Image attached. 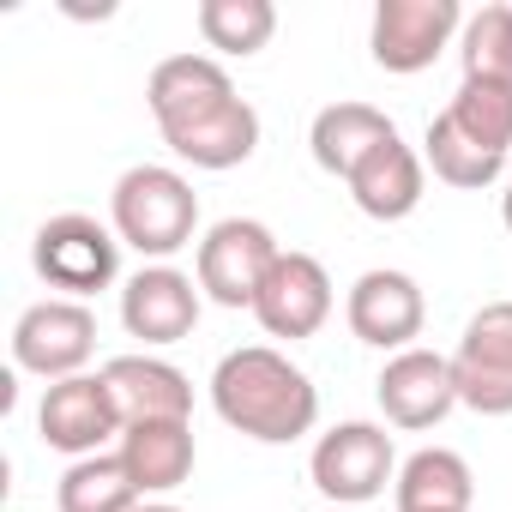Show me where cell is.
<instances>
[{
    "label": "cell",
    "instance_id": "cell-1",
    "mask_svg": "<svg viewBox=\"0 0 512 512\" xmlns=\"http://www.w3.org/2000/svg\"><path fill=\"white\" fill-rule=\"evenodd\" d=\"M211 410L260 446H290L314 434L320 392L314 380L272 344H241L211 368Z\"/></svg>",
    "mask_w": 512,
    "mask_h": 512
},
{
    "label": "cell",
    "instance_id": "cell-2",
    "mask_svg": "<svg viewBox=\"0 0 512 512\" xmlns=\"http://www.w3.org/2000/svg\"><path fill=\"white\" fill-rule=\"evenodd\" d=\"M109 229L121 235V247L145 253L151 266H169L181 247H193L199 229V193L181 169L163 163H133L115 193H109Z\"/></svg>",
    "mask_w": 512,
    "mask_h": 512
},
{
    "label": "cell",
    "instance_id": "cell-3",
    "mask_svg": "<svg viewBox=\"0 0 512 512\" xmlns=\"http://www.w3.org/2000/svg\"><path fill=\"white\" fill-rule=\"evenodd\" d=\"M278 235L260 223V217H223L199 235V253H193V278L205 290V302L217 308H253L278 266Z\"/></svg>",
    "mask_w": 512,
    "mask_h": 512
},
{
    "label": "cell",
    "instance_id": "cell-4",
    "mask_svg": "<svg viewBox=\"0 0 512 512\" xmlns=\"http://www.w3.org/2000/svg\"><path fill=\"white\" fill-rule=\"evenodd\" d=\"M31 266H37L43 284H55L73 302H85V296H97V290L115 284V272H121V235L109 223L85 217V211H61V217H49L37 229Z\"/></svg>",
    "mask_w": 512,
    "mask_h": 512
},
{
    "label": "cell",
    "instance_id": "cell-5",
    "mask_svg": "<svg viewBox=\"0 0 512 512\" xmlns=\"http://www.w3.org/2000/svg\"><path fill=\"white\" fill-rule=\"evenodd\" d=\"M308 476L314 488L326 494V506H368L386 494V482H398V452H392V434L380 422H338L332 434L314 440V458H308Z\"/></svg>",
    "mask_w": 512,
    "mask_h": 512
},
{
    "label": "cell",
    "instance_id": "cell-6",
    "mask_svg": "<svg viewBox=\"0 0 512 512\" xmlns=\"http://www.w3.org/2000/svg\"><path fill=\"white\" fill-rule=\"evenodd\" d=\"M91 356H97V314L73 296H49V302L25 308L13 326V368L37 374L49 386L85 374Z\"/></svg>",
    "mask_w": 512,
    "mask_h": 512
},
{
    "label": "cell",
    "instance_id": "cell-7",
    "mask_svg": "<svg viewBox=\"0 0 512 512\" xmlns=\"http://www.w3.org/2000/svg\"><path fill=\"white\" fill-rule=\"evenodd\" d=\"M458 31H464L458 0H380L368 25V55L386 73H422L452 49Z\"/></svg>",
    "mask_w": 512,
    "mask_h": 512
},
{
    "label": "cell",
    "instance_id": "cell-8",
    "mask_svg": "<svg viewBox=\"0 0 512 512\" xmlns=\"http://www.w3.org/2000/svg\"><path fill=\"white\" fill-rule=\"evenodd\" d=\"M458 404L476 416H512V302H488L464 320L452 350Z\"/></svg>",
    "mask_w": 512,
    "mask_h": 512
},
{
    "label": "cell",
    "instance_id": "cell-9",
    "mask_svg": "<svg viewBox=\"0 0 512 512\" xmlns=\"http://www.w3.org/2000/svg\"><path fill=\"white\" fill-rule=\"evenodd\" d=\"M37 434L55 452H67V458H97L109 440L127 434V422H121V404H115V392H109L103 374H73V380H55L43 392Z\"/></svg>",
    "mask_w": 512,
    "mask_h": 512
},
{
    "label": "cell",
    "instance_id": "cell-10",
    "mask_svg": "<svg viewBox=\"0 0 512 512\" xmlns=\"http://www.w3.org/2000/svg\"><path fill=\"white\" fill-rule=\"evenodd\" d=\"M344 320L350 332L368 344V350H416L422 326H428V302H422V284L410 272H392V266H374L350 284V302H344Z\"/></svg>",
    "mask_w": 512,
    "mask_h": 512
},
{
    "label": "cell",
    "instance_id": "cell-11",
    "mask_svg": "<svg viewBox=\"0 0 512 512\" xmlns=\"http://www.w3.org/2000/svg\"><path fill=\"white\" fill-rule=\"evenodd\" d=\"M374 398H380V410H386V422H392V428H410V434L440 428V422L458 410L452 356L422 350V344H416V350L386 356V368H380V380H374Z\"/></svg>",
    "mask_w": 512,
    "mask_h": 512
},
{
    "label": "cell",
    "instance_id": "cell-12",
    "mask_svg": "<svg viewBox=\"0 0 512 512\" xmlns=\"http://www.w3.org/2000/svg\"><path fill=\"white\" fill-rule=\"evenodd\" d=\"M199 302H205L199 278H187V272H175V266H145V272H133L127 290H121V326H127V338H139L145 350H163V344L193 338Z\"/></svg>",
    "mask_w": 512,
    "mask_h": 512
},
{
    "label": "cell",
    "instance_id": "cell-13",
    "mask_svg": "<svg viewBox=\"0 0 512 512\" xmlns=\"http://www.w3.org/2000/svg\"><path fill=\"white\" fill-rule=\"evenodd\" d=\"M253 320L266 326V338H314L326 320H332V278L326 266L314 260V253H296L284 247L278 266L260 290V302H253Z\"/></svg>",
    "mask_w": 512,
    "mask_h": 512
},
{
    "label": "cell",
    "instance_id": "cell-14",
    "mask_svg": "<svg viewBox=\"0 0 512 512\" xmlns=\"http://www.w3.org/2000/svg\"><path fill=\"white\" fill-rule=\"evenodd\" d=\"M145 103L157 115V133H175L223 103H235V79L223 73V61L211 55H169L151 67V85H145Z\"/></svg>",
    "mask_w": 512,
    "mask_h": 512
},
{
    "label": "cell",
    "instance_id": "cell-15",
    "mask_svg": "<svg viewBox=\"0 0 512 512\" xmlns=\"http://www.w3.org/2000/svg\"><path fill=\"white\" fill-rule=\"evenodd\" d=\"M115 404H121V422L139 428V422H193V386L175 362L139 350V356H115L103 368Z\"/></svg>",
    "mask_w": 512,
    "mask_h": 512
},
{
    "label": "cell",
    "instance_id": "cell-16",
    "mask_svg": "<svg viewBox=\"0 0 512 512\" xmlns=\"http://www.w3.org/2000/svg\"><path fill=\"white\" fill-rule=\"evenodd\" d=\"M392 139H398V127H392V115L374 109V103H332V109H320L314 127H308L314 163H320L326 175H338V181H350V175H356L380 145H392Z\"/></svg>",
    "mask_w": 512,
    "mask_h": 512
},
{
    "label": "cell",
    "instance_id": "cell-17",
    "mask_svg": "<svg viewBox=\"0 0 512 512\" xmlns=\"http://www.w3.org/2000/svg\"><path fill=\"white\" fill-rule=\"evenodd\" d=\"M115 452H121L127 476H133V488H139L145 500L175 494V488L193 476V458H199L193 422H139V428H127V434L115 440Z\"/></svg>",
    "mask_w": 512,
    "mask_h": 512
},
{
    "label": "cell",
    "instance_id": "cell-18",
    "mask_svg": "<svg viewBox=\"0 0 512 512\" xmlns=\"http://www.w3.org/2000/svg\"><path fill=\"white\" fill-rule=\"evenodd\" d=\"M163 145L181 163H193V169H235V163H247L253 151H260V109H253L247 97H235V103L175 127V133H163Z\"/></svg>",
    "mask_w": 512,
    "mask_h": 512
},
{
    "label": "cell",
    "instance_id": "cell-19",
    "mask_svg": "<svg viewBox=\"0 0 512 512\" xmlns=\"http://www.w3.org/2000/svg\"><path fill=\"white\" fill-rule=\"evenodd\" d=\"M422 157L404 145V139H392V145H380L344 187H350V199H356V211L362 217H374V223H404L416 205H422Z\"/></svg>",
    "mask_w": 512,
    "mask_h": 512
},
{
    "label": "cell",
    "instance_id": "cell-20",
    "mask_svg": "<svg viewBox=\"0 0 512 512\" xmlns=\"http://www.w3.org/2000/svg\"><path fill=\"white\" fill-rule=\"evenodd\" d=\"M392 500H398V512H470L476 482H470V464L452 446H422L398 464Z\"/></svg>",
    "mask_w": 512,
    "mask_h": 512
},
{
    "label": "cell",
    "instance_id": "cell-21",
    "mask_svg": "<svg viewBox=\"0 0 512 512\" xmlns=\"http://www.w3.org/2000/svg\"><path fill=\"white\" fill-rule=\"evenodd\" d=\"M422 163L434 169V181H446V187H464V193H482V187H494L500 181V169H506V157H494V151H482L446 109L428 121V133H422Z\"/></svg>",
    "mask_w": 512,
    "mask_h": 512
},
{
    "label": "cell",
    "instance_id": "cell-22",
    "mask_svg": "<svg viewBox=\"0 0 512 512\" xmlns=\"http://www.w3.org/2000/svg\"><path fill=\"white\" fill-rule=\"evenodd\" d=\"M145 494L133 488L121 452H97V458H73L61 488H55V506L61 512H133Z\"/></svg>",
    "mask_w": 512,
    "mask_h": 512
},
{
    "label": "cell",
    "instance_id": "cell-23",
    "mask_svg": "<svg viewBox=\"0 0 512 512\" xmlns=\"http://www.w3.org/2000/svg\"><path fill=\"white\" fill-rule=\"evenodd\" d=\"M199 37L217 55H260L278 37V7L272 0H199Z\"/></svg>",
    "mask_w": 512,
    "mask_h": 512
},
{
    "label": "cell",
    "instance_id": "cell-24",
    "mask_svg": "<svg viewBox=\"0 0 512 512\" xmlns=\"http://www.w3.org/2000/svg\"><path fill=\"white\" fill-rule=\"evenodd\" d=\"M446 115H452L482 151H494V157L512 151V85H500V79H464Z\"/></svg>",
    "mask_w": 512,
    "mask_h": 512
},
{
    "label": "cell",
    "instance_id": "cell-25",
    "mask_svg": "<svg viewBox=\"0 0 512 512\" xmlns=\"http://www.w3.org/2000/svg\"><path fill=\"white\" fill-rule=\"evenodd\" d=\"M458 61H464V79H500V85H512V7H506V0H494V7H482V13L464 19Z\"/></svg>",
    "mask_w": 512,
    "mask_h": 512
},
{
    "label": "cell",
    "instance_id": "cell-26",
    "mask_svg": "<svg viewBox=\"0 0 512 512\" xmlns=\"http://www.w3.org/2000/svg\"><path fill=\"white\" fill-rule=\"evenodd\" d=\"M500 223H506V235H512V181H506V193H500Z\"/></svg>",
    "mask_w": 512,
    "mask_h": 512
},
{
    "label": "cell",
    "instance_id": "cell-27",
    "mask_svg": "<svg viewBox=\"0 0 512 512\" xmlns=\"http://www.w3.org/2000/svg\"><path fill=\"white\" fill-rule=\"evenodd\" d=\"M133 512H181V506H169V500H139Z\"/></svg>",
    "mask_w": 512,
    "mask_h": 512
},
{
    "label": "cell",
    "instance_id": "cell-28",
    "mask_svg": "<svg viewBox=\"0 0 512 512\" xmlns=\"http://www.w3.org/2000/svg\"><path fill=\"white\" fill-rule=\"evenodd\" d=\"M326 512H356V506H326Z\"/></svg>",
    "mask_w": 512,
    "mask_h": 512
}]
</instances>
